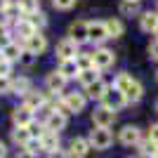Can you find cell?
I'll list each match as a JSON object with an SVG mask.
<instances>
[{"label": "cell", "mask_w": 158, "mask_h": 158, "mask_svg": "<svg viewBox=\"0 0 158 158\" xmlns=\"http://www.w3.org/2000/svg\"><path fill=\"white\" fill-rule=\"evenodd\" d=\"M113 142V135L109 132V127H97V130H92V135H90V146H94V149H109Z\"/></svg>", "instance_id": "cell-1"}, {"label": "cell", "mask_w": 158, "mask_h": 158, "mask_svg": "<svg viewBox=\"0 0 158 158\" xmlns=\"http://www.w3.org/2000/svg\"><path fill=\"white\" fill-rule=\"evenodd\" d=\"M102 102H104V109L118 111V109H123V104H125V97H123V92H118V90L113 87V90H106V94L102 97Z\"/></svg>", "instance_id": "cell-2"}, {"label": "cell", "mask_w": 158, "mask_h": 158, "mask_svg": "<svg viewBox=\"0 0 158 158\" xmlns=\"http://www.w3.org/2000/svg\"><path fill=\"white\" fill-rule=\"evenodd\" d=\"M61 104L66 106V111H69V113H80L83 109H85V97L78 94V92H66Z\"/></svg>", "instance_id": "cell-3"}, {"label": "cell", "mask_w": 158, "mask_h": 158, "mask_svg": "<svg viewBox=\"0 0 158 158\" xmlns=\"http://www.w3.org/2000/svg\"><path fill=\"white\" fill-rule=\"evenodd\" d=\"M92 120H94L97 127H111L113 123H116V111H109L104 106H99V109H94Z\"/></svg>", "instance_id": "cell-4"}, {"label": "cell", "mask_w": 158, "mask_h": 158, "mask_svg": "<svg viewBox=\"0 0 158 158\" xmlns=\"http://www.w3.org/2000/svg\"><path fill=\"white\" fill-rule=\"evenodd\" d=\"M12 120H14V125H17V127H28L33 123V109H28L26 104L17 106V109L12 111Z\"/></svg>", "instance_id": "cell-5"}, {"label": "cell", "mask_w": 158, "mask_h": 158, "mask_svg": "<svg viewBox=\"0 0 158 158\" xmlns=\"http://www.w3.org/2000/svg\"><path fill=\"white\" fill-rule=\"evenodd\" d=\"M57 57H59L61 61H66V59H76V57H78V45H76L71 38H69V40H61V43H57Z\"/></svg>", "instance_id": "cell-6"}, {"label": "cell", "mask_w": 158, "mask_h": 158, "mask_svg": "<svg viewBox=\"0 0 158 158\" xmlns=\"http://www.w3.org/2000/svg\"><path fill=\"white\" fill-rule=\"evenodd\" d=\"M106 38H109V33H106L104 21H90V24H87V40L102 43V40H106Z\"/></svg>", "instance_id": "cell-7"}, {"label": "cell", "mask_w": 158, "mask_h": 158, "mask_svg": "<svg viewBox=\"0 0 158 158\" xmlns=\"http://www.w3.org/2000/svg\"><path fill=\"white\" fill-rule=\"evenodd\" d=\"M69 35H71V40L76 45L85 43L87 40V21H73L71 26H69Z\"/></svg>", "instance_id": "cell-8"}, {"label": "cell", "mask_w": 158, "mask_h": 158, "mask_svg": "<svg viewBox=\"0 0 158 158\" xmlns=\"http://www.w3.org/2000/svg\"><path fill=\"white\" fill-rule=\"evenodd\" d=\"M92 59H94V66H97L99 71H102V69H109V66L113 64V59H116V57H113L111 50H106V47H99L97 52H92Z\"/></svg>", "instance_id": "cell-9"}, {"label": "cell", "mask_w": 158, "mask_h": 158, "mask_svg": "<svg viewBox=\"0 0 158 158\" xmlns=\"http://www.w3.org/2000/svg\"><path fill=\"white\" fill-rule=\"evenodd\" d=\"M66 127V116L61 111H52L50 116H47V120H45V130H50V132H57L59 135V130H64Z\"/></svg>", "instance_id": "cell-10"}, {"label": "cell", "mask_w": 158, "mask_h": 158, "mask_svg": "<svg viewBox=\"0 0 158 158\" xmlns=\"http://www.w3.org/2000/svg\"><path fill=\"white\" fill-rule=\"evenodd\" d=\"M45 47H47V40H45V35H40L38 31H35L31 38L26 40L28 54H43V52H45Z\"/></svg>", "instance_id": "cell-11"}, {"label": "cell", "mask_w": 158, "mask_h": 158, "mask_svg": "<svg viewBox=\"0 0 158 158\" xmlns=\"http://www.w3.org/2000/svg\"><path fill=\"white\" fill-rule=\"evenodd\" d=\"M87 151H90V142H85L83 137H73L71 139V144H69V156L83 158V156H87Z\"/></svg>", "instance_id": "cell-12"}, {"label": "cell", "mask_w": 158, "mask_h": 158, "mask_svg": "<svg viewBox=\"0 0 158 158\" xmlns=\"http://www.w3.org/2000/svg\"><path fill=\"white\" fill-rule=\"evenodd\" d=\"M40 149H43V151L54 153L57 149H59V135H57V132H50V130H47L45 135L40 137Z\"/></svg>", "instance_id": "cell-13"}, {"label": "cell", "mask_w": 158, "mask_h": 158, "mask_svg": "<svg viewBox=\"0 0 158 158\" xmlns=\"http://www.w3.org/2000/svg\"><path fill=\"white\" fill-rule=\"evenodd\" d=\"M142 94H144V87H142V83L132 78V83L125 87L123 97H125V102H139V99H142Z\"/></svg>", "instance_id": "cell-14"}, {"label": "cell", "mask_w": 158, "mask_h": 158, "mask_svg": "<svg viewBox=\"0 0 158 158\" xmlns=\"http://www.w3.org/2000/svg\"><path fill=\"white\" fill-rule=\"evenodd\" d=\"M120 142L123 144H139V127L135 125H125L123 130H120Z\"/></svg>", "instance_id": "cell-15"}, {"label": "cell", "mask_w": 158, "mask_h": 158, "mask_svg": "<svg viewBox=\"0 0 158 158\" xmlns=\"http://www.w3.org/2000/svg\"><path fill=\"white\" fill-rule=\"evenodd\" d=\"M59 73L69 80V78H76V76L80 73V69H78V64H76V59H66V61H61Z\"/></svg>", "instance_id": "cell-16"}, {"label": "cell", "mask_w": 158, "mask_h": 158, "mask_svg": "<svg viewBox=\"0 0 158 158\" xmlns=\"http://www.w3.org/2000/svg\"><path fill=\"white\" fill-rule=\"evenodd\" d=\"M14 31H17V35H21L24 40H28L33 33H35V26H33L28 19H19V21H17V26H14Z\"/></svg>", "instance_id": "cell-17"}, {"label": "cell", "mask_w": 158, "mask_h": 158, "mask_svg": "<svg viewBox=\"0 0 158 158\" xmlns=\"http://www.w3.org/2000/svg\"><path fill=\"white\" fill-rule=\"evenodd\" d=\"M78 80L83 83V85H92V83H97L99 80V69L97 66H92V69H85V71H80L78 73Z\"/></svg>", "instance_id": "cell-18"}, {"label": "cell", "mask_w": 158, "mask_h": 158, "mask_svg": "<svg viewBox=\"0 0 158 158\" xmlns=\"http://www.w3.org/2000/svg\"><path fill=\"white\" fill-rule=\"evenodd\" d=\"M85 90H87V97H90V99H102V97L106 94V90H109V87H106V83L97 80V83H92V85H87Z\"/></svg>", "instance_id": "cell-19"}, {"label": "cell", "mask_w": 158, "mask_h": 158, "mask_svg": "<svg viewBox=\"0 0 158 158\" xmlns=\"http://www.w3.org/2000/svg\"><path fill=\"white\" fill-rule=\"evenodd\" d=\"M156 28H158V14L156 12H146L144 17H142V31H146V33H156Z\"/></svg>", "instance_id": "cell-20"}, {"label": "cell", "mask_w": 158, "mask_h": 158, "mask_svg": "<svg viewBox=\"0 0 158 158\" xmlns=\"http://www.w3.org/2000/svg\"><path fill=\"white\" fill-rule=\"evenodd\" d=\"M64 85H66V78L61 76L59 71H54V73H50V76H47V87H50L52 92H59Z\"/></svg>", "instance_id": "cell-21"}, {"label": "cell", "mask_w": 158, "mask_h": 158, "mask_svg": "<svg viewBox=\"0 0 158 158\" xmlns=\"http://www.w3.org/2000/svg\"><path fill=\"white\" fill-rule=\"evenodd\" d=\"M10 92H14V94H24V97H26V94L31 92V83H28V78H17V80H12Z\"/></svg>", "instance_id": "cell-22"}, {"label": "cell", "mask_w": 158, "mask_h": 158, "mask_svg": "<svg viewBox=\"0 0 158 158\" xmlns=\"http://www.w3.org/2000/svg\"><path fill=\"white\" fill-rule=\"evenodd\" d=\"M12 142L14 144H19L26 149V144L31 142V135H28V127H17V130L12 132Z\"/></svg>", "instance_id": "cell-23"}, {"label": "cell", "mask_w": 158, "mask_h": 158, "mask_svg": "<svg viewBox=\"0 0 158 158\" xmlns=\"http://www.w3.org/2000/svg\"><path fill=\"white\" fill-rule=\"evenodd\" d=\"M17 5H19V10L26 14V17H31V14L40 12V0H19Z\"/></svg>", "instance_id": "cell-24"}, {"label": "cell", "mask_w": 158, "mask_h": 158, "mask_svg": "<svg viewBox=\"0 0 158 158\" xmlns=\"http://www.w3.org/2000/svg\"><path fill=\"white\" fill-rule=\"evenodd\" d=\"M106 24V33H109V38H118V35H123V24H120L118 19H109V21H104Z\"/></svg>", "instance_id": "cell-25"}, {"label": "cell", "mask_w": 158, "mask_h": 158, "mask_svg": "<svg viewBox=\"0 0 158 158\" xmlns=\"http://www.w3.org/2000/svg\"><path fill=\"white\" fill-rule=\"evenodd\" d=\"M2 57H5L7 61L19 59V57H21V47L17 45V43H10V45H5V47H2Z\"/></svg>", "instance_id": "cell-26"}, {"label": "cell", "mask_w": 158, "mask_h": 158, "mask_svg": "<svg viewBox=\"0 0 158 158\" xmlns=\"http://www.w3.org/2000/svg\"><path fill=\"white\" fill-rule=\"evenodd\" d=\"M43 104H45V97H43L40 92H28L26 94V106H28V109L35 111V109H40Z\"/></svg>", "instance_id": "cell-27"}, {"label": "cell", "mask_w": 158, "mask_h": 158, "mask_svg": "<svg viewBox=\"0 0 158 158\" xmlns=\"http://www.w3.org/2000/svg\"><path fill=\"white\" fill-rule=\"evenodd\" d=\"M139 151H142V156H151V158H156V153H158V144H156V142H151V139H146V142H139Z\"/></svg>", "instance_id": "cell-28"}, {"label": "cell", "mask_w": 158, "mask_h": 158, "mask_svg": "<svg viewBox=\"0 0 158 158\" xmlns=\"http://www.w3.org/2000/svg\"><path fill=\"white\" fill-rule=\"evenodd\" d=\"M19 14H24V12L19 10V5H12V2H10V5L2 10V17H5L7 21H19V19H21Z\"/></svg>", "instance_id": "cell-29"}, {"label": "cell", "mask_w": 158, "mask_h": 158, "mask_svg": "<svg viewBox=\"0 0 158 158\" xmlns=\"http://www.w3.org/2000/svg\"><path fill=\"white\" fill-rule=\"evenodd\" d=\"M76 64H78L80 71H85V69H92L94 66V59H92V54H78V57H76Z\"/></svg>", "instance_id": "cell-30"}, {"label": "cell", "mask_w": 158, "mask_h": 158, "mask_svg": "<svg viewBox=\"0 0 158 158\" xmlns=\"http://www.w3.org/2000/svg\"><path fill=\"white\" fill-rule=\"evenodd\" d=\"M130 83H132V78H130V76H127V73H120L118 78L113 80V87H116L118 92H125V87L130 85Z\"/></svg>", "instance_id": "cell-31"}, {"label": "cell", "mask_w": 158, "mask_h": 158, "mask_svg": "<svg viewBox=\"0 0 158 158\" xmlns=\"http://www.w3.org/2000/svg\"><path fill=\"white\" fill-rule=\"evenodd\" d=\"M137 10H139V2H137V0H125V2L120 5V12L125 14V17H132Z\"/></svg>", "instance_id": "cell-32"}, {"label": "cell", "mask_w": 158, "mask_h": 158, "mask_svg": "<svg viewBox=\"0 0 158 158\" xmlns=\"http://www.w3.org/2000/svg\"><path fill=\"white\" fill-rule=\"evenodd\" d=\"M12 73V61H7L2 54H0V78H7Z\"/></svg>", "instance_id": "cell-33"}, {"label": "cell", "mask_w": 158, "mask_h": 158, "mask_svg": "<svg viewBox=\"0 0 158 158\" xmlns=\"http://www.w3.org/2000/svg\"><path fill=\"white\" fill-rule=\"evenodd\" d=\"M28 21H31L33 26H45V24H47V19H45V14H43V12L31 14V17H28Z\"/></svg>", "instance_id": "cell-34"}, {"label": "cell", "mask_w": 158, "mask_h": 158, "mask_svg": "<svg viewBox=\"0 0 158 158\" xmlns=\"http://www.w3.org/2000/svg\"><path fill=\"white\" fill-rule=\"evenodd\" d=\"M52 2H54L57 10H71V7L76 5V0H52Z\"/></svg>", "instance_id": "cell-35"}, {"label": "cell", "mask_w": 158, "mask_h": 158, "mask_svg": "<svg viewBox=\"0 0 158 158\" xmlns=\"http://www.w3.org/2000/svg\"><path fill=\"white\" fill-rule=\"evenodd\" d=\"M10 87H12V80L10 78H0V94H7Z\"/></svg>", "instance_id": "cell-36"}, {"label": "cell", "mask_w": 158, "mask_h": 158, "mask_svg": "<svg viewBox=\"0 0 158 158\" xmlns=\"http://www.w3.org/2000/svg\"><path fill=\"white\" fill-rule=\"evenodd\" d=\"M149 54H151V59H158V38L149 45Z\"/></svg>", "instance_id": "cell-37"}, {"label": "cell", "mask_w": 158, "mask_h": 158, "mask_svg": "<svg viewBox=\"0 0 158 158\" xmlns=\"http://www.w3.org/2000/svg\"><path fill=\"white\" fill-rule=\"evenodd\" d=\"M149 139L158 144V125H151V130H149Z\"/></svg>", "instance_id": "cell-38"}, {"label": "cell", "mask_w": 158, "mask_h": 158, "mask_svg": "<svg viewBox=\"0 0 158 158\" xmlns=\"http://www.w3.org/2000/svg\"><path fill=\"white\" fill-rule=\"evenodd\" d=\"M50 158H71V156H69L66 151H61V149H57L54 153H50Z\"/></svg>", "instance_id": "cell-39"}, {"label": "cell", "mask_w": 158, "mask_h": 158, "mask_svg": "<svg viewBox=\"0 0 158 158\" xmlns=\"http://www.w3.org/2000/svg\"><path fill=\"white\" fill-rule=\"evenodd\" d=\"M17 158H35V153H31V151H26V149H24V151L17 153Z\"/></svg>", "instance_id": "cell-40"}, {"label": "cell", "mask_w": 158, "mask_h": 158, "mask_svg": "<svg viewBox=\"0 0 158 158\" xmlns=\"http://www.w3.org/2000/svg\"><path fill=\"white\" fill-rule=\"evenodd\" d=\"M5 156H7V146L0 142V158H5Z\"/></svg>", "instance_id": "cell-41"}, {"label": "cell", "mask_w": 158, "mask_h": 158, "mask_svg": "<svg viewBox=\"0 0 158 158\" xmlns=\"http://www.w3.org/2000/svg\"><path fill=\"white\" fill-rule=\"evenodd\" d=\"M7 5H10V0H0V12H2V10H5Z\"/></svg>", "instance_id": "cell-42"}, {"label": "cell", "mask_w": 158, "mask_h": 158, "mask_svg": "<svg viewBox=\"0 0 158 158\" xmlns=\"http://www.w3.org/2000/svg\"><path fill=\"white\" fill-rule=\"evenodd\" d=\"M156 111H158V102H156Z\"/></svg>", "instance_id": "cell-43"}, {"label": "cell", "mask_w": 158, "mask_h": 158, "mask_svg": "<svg viewBox=\"0 0 158 158\" xmlns=\"http://www.w3.org/2000/svg\"><path fill=\"white\" fill-rule=\"evenodd\" d=\"M156 35H158V28H156Z\"/></svg>", "instance_id": "cell-44"}, {"label": "cell", "mask_w": 158, "mask_h": 158, "mask_svg": "<svg viewBox=\"0 0 158 158\" xmlns=\"http://www.w3.org/2000/svg\"><path fill=\"white\" fill-rule=\"evenodd\" d=\"M137 2H139V0H137Z\"/></svg>", "instance_id": "cell-45"}]
</instances>
